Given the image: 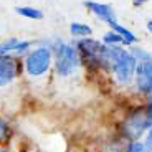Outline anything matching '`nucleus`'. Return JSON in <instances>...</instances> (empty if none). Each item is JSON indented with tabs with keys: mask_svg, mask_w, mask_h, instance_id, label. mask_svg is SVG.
Instances as JSON below:
<instances>
[{
	"mask_svg": "<svg viewBox=\"0 0 152 152\" xmlns=\"http://www.w3.org/2000/svg\"><path fill=\"white\" fill-rule=\"evenodd\" d=\"M75 46L80 53L83 66H86L88 69L111 71V53L107 45L91 40V38H80Z\"/></svg>",
	"mask_w": 152,
	"mask_h": 152,
	"instance_id": "1",
	"label": "nucleus"
},
{
	"mask_svg": "<svg viewBox=\"0 0 152 152\" xmlns=\"http://www.w3.org/2000/svg\"><path fill=\"white\" fill-rule=\"evenodd\" d=\"M152 126V118L149 114L147 103L142 106H136L127 111L121 122L118 124V132L127 137L129 141H141Z\"/></svg>",
	"mask_w": 152,
	"mask_h": 152,
	"instance_id": "2",
	"label": "nucleus"
},
{
	"mask_svg": "<svg viewBox=\"0 0 152 152\" xmlns=\"http://www.w3.org/2000/svg\"><path fill=\"white\" fill-rule=\"evenodd\" d=\"M53 51L55 60V73L60 78H69L81 68V58L75 45H69L65 42H55V45H50Z\"/></svg>",
	"mask_w": 152,
	"mask_h": 152,
	"instance_id": "3",
	"label": "nucleus"
},
{
	"mask_svg": "<svg viewBox=\"0 0 152 152\" xmlns=\"http://www.w3.org/2000/svg\"><path fill=\"white\" fill-rule=\"evenodd\" d=\"M111 53V73L116 78V83L127 86L134 81L137 69V60L131 55V51L121 46H109Z\"/></svg>",
	"mask_w": 152,
	"mask_h": 152,
	"instance_id": "4",
	"label": "nucleus"
},
{
	"mask_svg": "<svg viewBox=\"0 0 152 152\" xmlns=\"http://www.w3.org/2000/svg\"><path fill=\"white\" fill-rule=\"evenodd\" d=\"M51 65H53V51L50 45H40L25 55L23 66L25 73L30 78H42L51 69Z\"/></svg>",
	"mask_w": 152,
	"mask_h": 152,
	"instance_id": "5",
	"label": "nucleus"
},
{
	"mask_svg": "<svg viewBox=\"0 0 152 152\" xmlns=\"http://www.w3.org/2000/svg\"><path fill=\"white\" fill-rule=\"evenodd\" d=\"M137 94L144 98L145 101H151L152 96V61H139L134 76Z\"/></svg>",
	"mask_w": 152,
	"mask_h": 152,
	"instance_id": "6",
	"label": "nucleus"
},
{
	"mask_svg": "<svg viewBox=\"0 0 152 152\" xmlns=\"http://www.w3.org/2000/svg\"><path fill=\"white\" fill-rule=\"evenodd\" d=\"M20 75V61L13 55L0 53V89L7 88L18 78Z\"/></svg>",
	"mask_w": 152,
	"mask_h": 152,
	"instance_id": "7",
	"label": "nucleus"
},
{
	"mask_svg": "<svg viewBox=\"0 0 152 152\" xmlns=\"http://www.w3.org/2000/svg\"><path fill=\"white\" fill-rule=\"evenodd\" d=\"M86 7L98 17L99 20H103V22L109 23L111 27L116 25V13L114 10L106 4H98V2H86Z\"/></svg>",
	"mask_w": 152,
	"mask_h": 152,
	"instance_id": "8",
	"label": "nucleus"
},
{
	"mask_svg": "<svg viewBox=\"0 0 152 152\" xmlns=\"http://www.w3.org/2000/svg\"><path fill=\"white\" fill-rule=\"evenodd\" d=\"M30 42H20L17 38H10L0 42V53L5 55H27L30 50Z\"/></svg>",
	"mask_w": 152,
	"mask_h": 152,
	"instance_id": "9",
	"label": "nucleus"
},
{
	"mask_svg": "<svg viewBox=\"0 0 152 152\" xmlns=\"http://www.w3.org/2000/svg\"><path fill=\"white\" fill-rule=\"evenodd\" d=\"M13 139V129H12L10 122L0 114V145H5Z\"/></svg>",
	"mask_w": 152,
	"mask_h": 152,
	"instance_id": "10",
	"label": "nucleus"
},
{
	"mask_svg": "<svg viewBox=\"0 0 152 152\" xmlns=\"http://www.w3.org/2000/svg\"><path fill=\"white\" fill-rule=\"evenodd\" d=\"M111 28H113V30L116 31L118 35H121V38H122V45L131 46L132 43H136V35H134L131 30H127L126 27H121V25H118V23H116V25H113Z\"/></svg>",
	"mask_w": 152,
	"mask_h": 152,
	"instance_id": "11",
	"label": "nucleus"
},
{
	"mask_svg": "<svg viewBox=\"0 0 152 152\" xmlns=\"http://www.w3.org/2000/svg\"><path fill=\"white\" fill-rule=\"evenodd\" d=\"M69 31H71L73 37L76 38H86L91 35V27L89 25H84V23H71L69 25Z\"/></svg>",
	"mask_w": 152,
	"mask_h": 152,
	"instance_id": "12",
	"label": "nucleus"
},
{
	"mask_svg": "<svg viewBox=\"0 0 152 152\" xmlns=\"http://www.w3.org/2000/svg\"><path fill=\"white\" fill-rule=\"evenodd\" d=\"M17 12H18L22 17H27V18H31V20H40L43 18V13L40 10H37V8H31V7H18L17 8Z\"/></svg>",
	"mask_w": 152,
	"mask_h": 152,
	"instance_id": "13",
	"label": "nucleus"
},
{
	"mask_svg": "<svg viewBox=\"0 0 152 152\" xmlns=\"http://www.w3.org/2000/svg\"><path fill=\"white\" fill-rule=\"evenodd\" d=\"M103 43L107 46H118V45H122V38H121V35H118L113 30V31H107L103 37Z\"/></svg>",
	"mask_w": 152,
	"mask_h": 152,
	"instance_id": "14",
	"label": "nucleus"
},
{
	"mask_svg": "<svg viewBox=\"0 0 152 152\" xmlns=\"http://www.w3.org/2000/svg\"><path fill=\"white\" fill-rule=\"evenodd\" d=\"M131 55H132V56L136 58L137 61H152V55L147 53L145 50L139 48V46H134V48H131Z\"/></svg>",
	"mask_w": 152,
	"mask_h": 152,
	"instance_id": "15",
	"label": "nucleus"
},
{
	"mask_svg": "<svg viewBox=\"0 0 152 152\" xmlns=\"http://www.w3.org/2000/svg\"><path fill=\"white\" fill-rule=\"evenodd\" d=\"M126 152H147V147H145L144 141H131Z\"/></svg>",
	"mask_w": 152,
	"mask_h": 152,
	"instance_id": "16",
	"label": "nucleus"
},
{
	"mask_svg": "<svg viewBox=\"0 0 152 152\" xmlns=\"http://www.w3.org/2000/svg\"><path fill=\"white\" fill-rule=\"evenodd\" d=\"M144 144H145V147H147V152H152V126L149 127V131L144 136Z\"/></svg>",
	"mask_w": 152,
	"mask_h": 152,
	"instance_id": "17",
	"label": "nucleus"
},
{
	"mask_svg": "<svg viewBox=\"0 0 152 152\" xmlns=\"http://www.w3.org/2000/svg\"><path fill=\"white\" fill-rule=\"evenodd\" d=\"M145 2H147V0H132V4L136 5V7H141V5L145 4Z\"/></svg>",
	"mask_w": 152,
	"mask_h": 152,
	"instance_id": "18",
	"label": "nucleus"
},
{
	"mask_svg": "<svg viewBox=\"0 0 152 152\" xmlns=\"http://www.w3.org/2000/svg\"><path fill=\"white\" fill-rule=\"evenodd\" d=\"M147 30H149V33H152V20L147 22Z\"/></svg>",
	"mask_w": 152,
	"mask_h": 152,
	"instance_id": "19",
	"label": "nucleus"
},
{
	"mask_svg": "<svg viewBox=\"0 0 152 152\" xmlns=\"http://www.w3.org/2000/svg\"><path fill=\"white\" fill-rule=\"evenodd\" d=\"M0 152H13V151H10V149L4 147V145H0Z\"/></svg>",
	"mask_w": 152,
	"mask_h": 152,
	"instance_id": "20",
	"label": "nucleus"
},
{
	"mask_svg": "<svg viewBox=\"0 0 152 152\" xmlns=\"http://www.w3.org/2000/svg\"><path fill=\"white\" fill-rule=\"evenodd\" d=\"M78 152H86V151H78Z\"/></svg>",
	"mask_w": 152,
	"mask_h": 152,
	"instance_id": "21",
	"label": "nucleus"
}]
</instances>
